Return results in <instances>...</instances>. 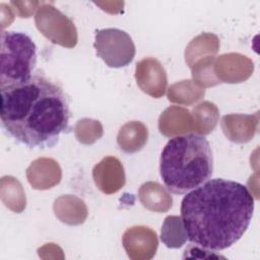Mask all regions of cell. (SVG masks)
I'll return each instance as SVG.
<instances>
[{
  "mask_svg": "<svg viewBox=\"0 0 260 260\" xmlns=\"http://www.w3.org/2000/svg\"><path fill=\"white\" fill-rule=\"evenodd\" d=\"M254 205L253 195L243 184L221 178L208 180L181 202L187 239L205 250L228 249L246 233Z\"/></svg>",
  "mask_w": 260,
  "mask_h": 260,
  "instance_id": "cell-1",
  "label": "cell"
},
{
  "mask_svg": "<svg viewBox=\"0 0 260 260\" xmlns=\"http://www.w3.org/2000/svg\"><path fill=\"white\" fill-rule=\"evenodd\" d=\"M4 130L29 148L53 147L69 128L70 110L61 86L35 74L28 80L0 88Z\"/></svg>",
  "mask_w": 260,
  "mask_h": 260,
  "instance_id": "cell-2",
  "label": "cell"
},
{
  "mask_svg": "<svg viewBox=\"0 0 260 260\" xmlns=\"http://www.w3.org/2000/svg\"><path fill=\"white\" fill-rule=\"evenodd\" d=\"M213 173V154L204 136L186 134L171 138L159 159V174L167 189L183 195L208 181Z\"/></svg>",
  "mask_w": 260,
  "mask_h": 260,
  "instance_id": "cell-3",
  "label": "cell"
},
{
  "mask_svg": "<svg viewBox=\"0 0 260 260\" xmlns=\"http://www.w3.org/2000/svg\"><path fill=\"white\" fill-rule=\"evenodd\" d=\"M0 39V88L28 80L37 63L36 44L20 31L2 30Z\"/></svg>",
  "mask_w": 260,
  "mask_h": 260,
  "instance_id": "cell-4",
  "label": "cell"
},
{
  "mask_svg": "<svg viewBox=\"0 0 260 260\" xmlns=\"http://www.w3.org/2000/svg\"><path fill=\"white\" fill-rule=\"evenodd\" d=\"M93 47L96 55L112 68L127 66L135 55V46L131 37L119 28L96 30Z\"/></svg>",
  "mask_w": 260,
  "mask_h": 260,
  "instance_id": "cell-5",
  "label": "cell"
},
{
  "mask_svg": "<svg viewBox=\"0 0 260 260\" xmlns=\"http://www.w3.org/2000/svg\"><path fill=\"white\" fill-rule=\"evenodd\" d=\"M135 77L137 84L144 92L156 99L164 95L167 86V75L156 59L147 58L138 62Z\"/></svg>",
  "mask_w": 260,
  "mask_h": 260,
  "instance_id": "cell-6",
  "label": "cell"
},
{
  "mask_svg": "<svg viewBox=\"0 0 260 260\" xmlns=\"http://www.w3.org/2000/svg\"><path fill=\"white\" fill-rule=\"evenodd\" d=\"M160 239L168 248H180L185 244L187 235L180 216L169 215L165 218Z\"/></svg>",
  "mask_w": 260,
  "mask_h": 260,
  "instance_id": "cell-7",
  "label": "cell"
}]
</instances>
